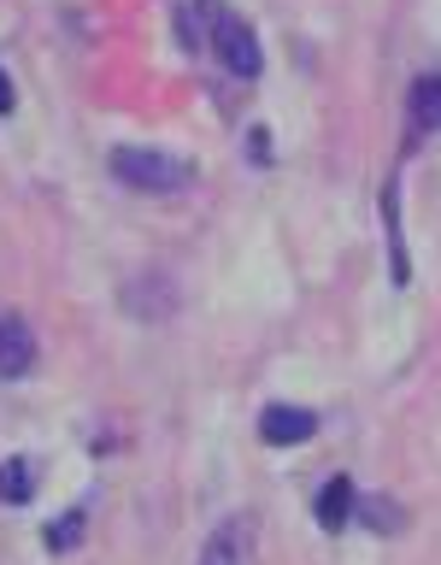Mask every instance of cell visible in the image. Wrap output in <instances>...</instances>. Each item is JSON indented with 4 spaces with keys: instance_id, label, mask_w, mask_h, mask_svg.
I'll use <instances>...</instances> for the list:
<instances>
[{
    "instance_id": "cell-1",
    "label": "cell",
    "mask_w": 441,
    "mask_h": 565,
    "mask_svg": "<svg viewBox=\"0 0 441 565\" xmlns=\"http://www.w3.org/2000/svg\"><path fill=\"white\" fill-rule=\"evenodd\" d=\"M112 177L118 183H130V189H141V194H176L189 183V159H176L171 148H136V141H123V148H112Z\"/></svg>"
},
{
    "instance_id": "cell-2",
    "label": "cell",
    "mask_w": 441,
    "mask_h": 565,
    "mask_svg": "<svg viewBox=\"0 0 441 565\" xmlns=\"http://www.w3.org/2000/svg\"><path fill=\"white\" fill-rule=\"evenodd\" d=\"M212 53H218L236 77H259V42L236 12H212Z\"/></svg>"
},
{
    "instance_id": "cell-3",
    "label": "cell",
    "mask_w": 441,
    "mask_h": 565,
    "mask_svg": "<svg viewBox=\"0 0 441 565\" xmlns=\"http://www.w3.org/2000/svg\"><path fill=\"white\" fill-rule=\"evenodd\" d=\"M247 559H254V530H247V519H224L201 547V565H247Z\"/></svg>"
},
{
    "instance_id": "cell-4",
    "label": "cell",
    "mask_w": 441,
    "mask_h": 565,
    "mask_svg": "<svg viewBox=\"0 0 441 565\" xmlns=\"http://www.w3.org/2000/svg\"><path fill=\"white\" fill-rule=\"evenodd\" d=\"M35 365V335L18 312H0V377H24Z\"/></svg>"
},
{
    "instance_id": "cell-5",
    "label": "cell",
    "mask_w": 441,
    "mask_h": 565,
    "mask_svg": "<svg viewBox=\"0 0 441 565\" xmlns=\"http://www.w3.org/2000/svg\"><path fill=\"white\" fill-rule=\"evenodd\" d=\"M312 430H318V418L306 406H265V418H259V436L271 441V448H294V441H306Z\"/></svg>"
},
{
    "instance_id": "cell-6",
    "label": "cell",
    "mask_w": 441,
    "mask_h": 565,
    "mask_svg": "<svg viewBox=\"0 0 441 565\" xmlns=\"http://www.w3.org/2000/svg\"><path fill=\"white\" fill-rule=\"evenodd\" d=\"M353 507H359V494H353V477H330L324 494H318V524L324 530H342L353 519Z\"/></svg>"
},
{
    "instance_id": "cell-7",
    "label": "cell",
    "mask_w": 441,
    "mask_h": 565,
    "mask_svg": "<svg viewBox=\"0 0 441 565\" xmlns=\"http://www.w3.org/2000/svg\"><path fill=\"white\" fill-rule=\"evenodd\" d=\"M30 494H35L30 459H0V501H7V507H24Z\"/></svg>"
},
{
    "instance_id": "cell-8",
    "label": "cell",
    "mask_w": 441,
    "mask_h": 565,
    "mask_svg": "<svg viewBox=\"0 0 441 565\" xmlns=\"http://www.w3.org/2000/svg\"><path fill=\"white\" fill-rule=\"evenodd\" d=\"M412 118L423 124V130H441V77H423L412 88Z\"/></svg>"
},
{
    "instance_id": "cell-9",
    "label": "cell",
    "mask_w": 441,
    "mask_h": 565,
    "mask_svg": "<svg viewBox=\"0 0 441 565\" xmlns=\"http://www.w3.org/2000/svg\"><path fill=\"white\" fill-rule=\"evenodd\" d=\"M77 536H83V512H65V519L47 524V547H77Z\"/></svg>"
},
{
    "instance_id": "cell-10",
    "label": "cell",
    "mask_w": 441,
    "mask_h": 565,
    "mask_svg": "<svg viewBox=\"0 0 441 565\" xmlns=\"http://www.w3.org/2000/svg\"><path fill=\"white\" fill-rule=\"evenodd\" d=\"M365 519H370V530H395L400 524V507H388L383 494H377V501H365Z\"/></svg>"
},
{
    "instance_id": "cell-11",
    "label": "cell",
    "mask_w": 441,
    "mask_h": 565,
    "mask_svg": "<svg viewBox=\"0 0 441 565\" xmlns=\"http://www.w3.org/2000/svg\"><path fill=\"white\" fill-rule=\"evenodd\" d=\"M0 113H12V83H7V71H0Z\"/></svg>"
}]
</instances>
